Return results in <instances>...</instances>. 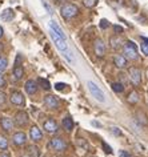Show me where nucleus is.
Wrapping results in <instances>:
<instances>
[{
    "instance_id": "nucleus-4",
    "label": "nucleus",
    "mask_w": 148,
    "mask_h": 157,
    "mask_svg": "<svg viewBox=\"0 0 148 157\" xmlns=\"http://www.w3.org/2000/svg\"><path fill=\"white\" fill-rule=\"evenodd\" d=\"M87 85H88V89H89V92H91V95L93 96V99H96L99 103H104V101H106L104 92L99 87H97L95 83H92V81H88Z\"/></svg>"
},
{
    "instance_id": "nucleus-43",
    "label": "nucleus",
    "mask_w": 148,
    "mask_h": 157,
    "mask_svg": "<svg viewBox=\"0 0 148 157\" xmlns=\"http://www.w3.org/2000/svg\"><path fill=\"white\" fill-rule=\"evenodd\" d=\"M142 40L144 41V44H148V39H147V37H144V36H143V37H142Z\"/></svg>"
},
{
    "instance_id": "nucleus-11",
    "label": "nucleus",
    "mask_w": 148,
    "mask_h": 157,
    "mask_svg": "<svg viewBox=\"0 0 148 157\" xmlns=\"http://www.w3.org/2000/svg\"><path fill=\"white\" fill-rule=\"evenodd\" d=\"M12 143L15 147H21V145H24L27 143V135L21 131L15 132L12 135Z\"/></svg>"
},
{
    "instance_id": "nucleus-14",
    "label": "nucleus",
    "mask_w": 148,
    "mask_h": 157,
    "mask_svg": "<svg viewBox=\"0 0 148 157\" xmlns=\"http://www.w3.org/2000/svg\"><path fill=\"white\" fill-rule=\"evenodd\" d=\"M14 120L12 119H10V117H7V116H3L2 119H0V127H2V129L4 132H11L12 131V128H14Z\"/></svg>"
},
{
    "instance_id": "nucleus-9",
    "label": "nucleus",
    "mask_w": 148,
    "mask_h": 157,
    "mask_svg": "<svg viewBox=\"0 0 148 157\" xmlns=\"http://www.w3.org/2000/svg\"><path fill=\"white\" fill-rule=\"evenodd\" d=\"M43 103H44V105L48 109H59V107H60L59 100L53 95H45L44 99H43Z\"/></svg>"
},
{
    "instance_id": "nucleus-33",
    "label": "nucleus",
    "mask_w": 148,
    "mask_h": 157,
    "mask_svg": "<svg viewBox=\"0 0 148 157\" xmlns=\"http://www.w3.org/2000/svg\"><path fill=\"white\" fill-rule=\"evenodd\" d=\"M114 31L118 35H120V33H123L124 32V29H123V27H120V25H114Z\"/></svg>"
},
{
    "instance_id": "nucleus-23",
    "label": "nucleus",
    "mask_w": 148,
    "mask_h": 157,
    "mask_svg": "<svg viewBox=\"0 0 148 157\" xmlns=\"http://www.w3.org/2000/svg\"><path fill=\"white\" fill-rule=\"evenodd\" d=\"M111 88H112V91L116 92V93H122V92H124V89H126V87L120 83H112Z\"/></svg>"
},
{
    "instance_id": "nucleus-34",
    "label": "nucleus",
    "mask_w": 148,
    "mask_h": 157,
    "mask_svg": "<svg viewBox=\"0 0 148 157\" xmlns=\"http://www.w3.org/2000/svg\"><path fill=\"white\" fill-rule=\"evenodd\" d=\"M111 132L114 133L115 136H122V132H120V131H119V129L116 128V127H112V128H111Z\"/></svg>"
},
{
    "instance_id": "nucleus-3",
    "label": "nucleus",
    "mask_w": 148,
    "mask_h": 157,
    "mask_svg": "<svg viewBox=\"0 0 148 157\" xmlns=\"http://www.w3.org/2000/svg\"><path fill=\"white\" fill-rule=\"evenodd\" d=\"M48 147L55 152H63L67 148V143L64 141L63 137H52L48 143Z\"/></svg>"
},
{
    "instance_id": "nucleus-42",
    "label": "nucleus",
    "mask_w": 148,
    "mask_h": 157,
    "mask_svg": "<svg viewBox=\"0 0 148 157\" xmlns=\"http://www.w3.org/2000/svg\"><path fill=\"white\" fill-rule=\"evenodd\" d=\"M3 35H4V29H3V27L0 25V39L3 37Z\"/></svg>"
},
{
    "instance_id": "nucleus-32",
    "label": "nucleus",
    "mask_w": 148,
    "mask_h": 157,
    "mask_svg": "<svg viewBox=\"0 0 148 157\" xmlns=\"http://www.w3.org/2000/svg\"><path fill=\"white\" fill-rule=\"evenodd\" d=\"M77 145H79V147H81V145H83V148H84V149H88V144H87V141H85L84 139L77 140Z\"/></svg>"
},
{
    "instance_id": "nucleus-19",
    "label": "nucleus",
    "mask_w": 148,
    "mask_h": 157,
    "mask_svg": "<svg viewBox=\"0 0 148 157\" xmlns=\"http://www.w3.org/2000/svg\"><path fill=\"white\" fill-rule=\"evenodd\" d=\"M0 17H2V20H3V21H12V20H14V17H15L14 10H11V8L4 10V11L2 12V15H0Z\"/></svg>"
},
{
    "instance_id": "nucleus-39",
    "label": "nucleus",
    "mask_w": 148,
    "mask_h": 157,
    "mask_svg": "<svg viewBox=\"0 0 148 157\" xmlns=\"http://www.w3.org/2000/svg\"><path fill=\"white\" fill-rule=\"evenodd\" d=\"M103 147H104V151H106L107 153H111L112 151H111V147H110V145H107L106 143H103Z\"/></svg>"
},
{
    "instance_id": "nucleus-21",
    "label": "nucleus",
    "mask_w": 148,
    "mask_h": 157,
    "mask_svg": "<svg viewBox=\"0 0 148 157\" xmlns=\"http://www.w3.org/2000/svg\"><path fill=\"white\" fill-rule=\"evenodd\" d=\"M127 101H128V103H130L131 105H135V104L139 101V93L136 92V91H132L130 95L127 96Z\"/></svg>"
},
{
    "instance_id": "nucleus-27",
    "label": "nucleus",
    "mask_w": 148,
    "mask_h": 157,
    "mask_svg": "<svg viewBox=\"0 0 148 157\" xmlns=\"http://www.w3.org/2000/svg\"><path fill=\"white\" fill-rule=\"evenodd\" d=\"M97 3V0H83V4L87 7V8H92V7H95Z\"/></svg>"
},
{
    "instance_id": "nucleus-13",
    "label": "nucleus",
    "mask_w": 148,
    "mask_h": 157,
    "mask_svg": "<svg viewBox=\"0 0 148 157\" xmlns=\"http://www.w3.org/2000/svg\"><path fill=\"white\" fill-rule=\"evenodd\" d=\"M43 128L48 133H56L59 131V125H57V123L53 119H47L44 121V124H43Z\"/></svg>"
},
{
    "instance_id": "nucleus-5",
    "label": "nucleus",
    "mask_w": 148,
    "mask_h": 157,
    "mask_svg": "<svg viewBox=\"0 0 148 157\" xmlns=\"http://www.w3.org/2000/svg\"><path fill=\"white\" fill-rule=\"evenodd\" d=\"M28 121H29V116L25 111H19L16 115H15V120H14V124L18 125L19 128H24L25 125H28Z\"/></svg>"
},
{
    "instance_id": "nucleus-17",
    "label": "nucleus",
    "mask_w": 148,
    "mask_h": 157,
    "mask_svg": "<svg viewBox=\"0 0 148 157\" xmlns=\"http://www.w3.org/2000/svg\"><path fill=\"white\" fill-rule=\"evenodd\" d=\"M114 63H115V65L118 67V68H126V67L128 65V60L123 56V55H115L114 56Z\"/></svg>"
},
{
    "instance_id": "nucleus-15",
    "label": "nucleus",
    "mask_w": 148,
    "mask_h": 157,
    "mask_svg": "<svg viewBox=\"0 0 148 157\" xmlns=\"http://www.w3.org/2000/svg\"><path fill=\"white\" fill-rule=\"evenodd\" d=\"M24 89L25 92L28 93V95H35V93L37 92V81L35 80H27L25 84H24Z\"/></svg>"
},
{
    "instance_id": "nucleus-41",
    "label": "nucleus",
    "mask_w": 148,
    "mask_h": 157,
    "mask_svg": "<svg viewBox=\"0 0 148 157\" xmlns=\"http://www.w3.org/2000/svg\"><path fill=\"white\" fill-rule=\"evenodd\" d=\"M92 125H95V127H97V128H102V124L97 123V121H92Z\"/></svg>"
},
{
    "instance_id": "nucleus-24",
    "label": "nucleus",
    "mask_w": 148,
    "mask_h": 157,
    "mask_svg": "<svg viewBox=\"0 0 148 157\" xmlns=\"http://www.w3.org/2000/svg\"><path fill=\"white\" fill-rule=\"evenodd\" d=\"M7 67H8V59L6 56H3V55H0V72L6 71Z\"/></svg>"
},
{
    "instance_id": "nucleus-25",
    "label": "nucleus",
    "mask_w": 148,
    "mask_h": 157,
    "mask_svg": "<svg viewBox=\"0 0 148 157\" xmlns=\"http://www.w3.org/2000/svg\"><path fill=\"white\" fill-rule=\"evenodd\" d=\"M37 84L40 85L43 89H49V88H51V84H49V81L45 80V78H43V77L37 78Z\"/></svg>"
},
{
    "instance_id": "nucleus-10",
    "label": "nucleus",
    "mask_w": 148,
    "mask_h": 157,
    "mask_svg": "<svg viewBox=\"0 0 148 157\" xmlns=\"http://www.w3.org/2000/svg\"><path fill=\"white\" fill-rule=\"evenodd\" d=\"M93 51H95V55L97 57H104L107 48L102 39H96L95 40V43H93Z\"/></svg>"
},
{
    "instance_id": "nucleus-1",
    "label": "nucleus",
    "mask_w": 148,
    "mask_h": 157,
    "mask_svg": "<svg viewBox=\"0 0 148 157\" xmlns=\"http://www.w3.org/2000/svg\"><path fill=\"white\" fill-rule=\"evenodd\" d=\"M60 13L65 20H71V19H73L79 13V8H77L75 4H72V3H65V4L61 6Z\"/></svg>"
},
{
    "instance_id": "nucleus-36",
    "label": "nucleus",
    "mask_w": 148,
    "mask_h": 157,
    "mask_svg": "<svg viewBox=\"0 0 148 157\" xmlns=\"http://www.w3.org/2000/svg\"><path fill=\"white\" fill-rule=\"evenodd\" d=\"M119 78H120V81H122V83H120V84H123L124 87H126V81H127V77H126V76H123V73H119Z\"/></svg>"
},
{
    "instance_id": "nucleus-45",
    "label": "nucleus",
    "mask_w": 148,
    "mask_h": 157,
    "mask_svg": "<svg viewBox=\"0 0 148 157\" xmlns=\"http://www.w3.org/2000/svg\"><path fill=\"white\" fill-rule=\"evenodd\" d=\"M23 157H32V156H31V155H25V156H23Z\"/></svg>"
},
{
    "instance_id": "nucleus-46",
    "label": "nucleus",
    "mask_w": 148,
    "mask_h": 157,
    "mask_svg": "<svg viewBox=\"0 0 148 157\" xmlns=\"http://www.w3.org/2000/svg\"><path fill=\"white\" fill-rule=\"evenodd\" d=\"M89 157H92V156H89Z\"/></svg>"
},
{
    "instance_id": "nucleus-16",
    "label": "nucleus",
    "mask_w": 148,
    "mask_h": 157,
    "mask_svg": "<svg viewBox=\"0 0 148 157\" xmlns=\"http://www.w3.org/2000/svg\"><path fill=\"white\" fill-rule=\"evenodd\" d=\"M23 76H24V68H23V65L16 60V64L14 67V78L21 80Z\"/></svg>"
},
{
    "instance_id": "nucleus-29",
    "label": "nucleus",
    "mask_w": 148,
    "mask_h": 157,
    "mask_svg": "<svg viewBox=\"0 0 148 157\" xmlns=\"http://www.w3.org/2000/svg\"><path fill=\"white\" fill-rule=\"evenodd\" d=\"M29 149H31L29 152H31V155H32V157H39V156H40V153H39L36 147H31Z\"/></svg>"
},
{
    "instance_id": "nucleus-38",
    "label": "nucleus",
    "mask_w": 148,
    "mask_h": 157,
    "mask_svg": "<svg viewBox=\"0 0 148 157\" xmlns=\"http://www.w3.org/2000/svg\"><path fill=\"white\" fill-rule=\"evenodd\" d=\"M120 157H132V156L126 151H120Z\"/></svg>"
},
{
    "instance_id": "nucleus-22",
    "label": "nucleus",
    "mask_w": 148,
    "mask_h": 157,
    "mask_svg": "<svg viewBox=\"0 0 148 157\" xmlns=\"http://www.w3.org/2000/svg\"><path fill=\"white\" fill-rule=\"evenodd\" d=\"M7 149H8V139L6 136L0 135V151L6 152Z\"/></svg>"
},
{
    "instance_id": "nucleus-7",
    "label": "nucleus",
    "mask_w": 148,
    "mask_h": 157,
    "mask_svg": "<svg viewBox=\"0 0 148 157\" xmlns=\"http://www.w3.org/2000/svg\"><path fill=\"white\" fill-rule=\"evenodd\" d=\"M128 77L135 85H140V83H142V71L138 67H131L128 69Z\"/></svg>"
},
{
    "instance_id": "nucleus-18",
    "label": "nucleus",
    "mask_w": 148,
    "mask_h": 157,
    "mask_svg": "<svg viewBox=\"0 0 148 157\" xmlns=\"http://www.w3.org/2000/svg\"><path fill=\"white\" fill-rule=\"evenodd\" d=\"M49 29L53 31V32H55L59 37L63 39V40H65V35H64V32H63V29H61L60 27L57 25V23H56V21H53V20H52V21H49Z\"/></svg>"
},
{
    "instance_id": "nucleus-35",
    "label": "nucleus",
    "mask_w": 148,
    "mask_h": 157,
    "mask_svg": "<svg viewBox=\"0 0 148 157\" xmlns=\"http://www.w3.org/2000/svg\"><path fill=\"white\" fill-rule=\"evenodd\" d=\"M140 48H142V52L146 55V56H148V44H142Z\"/></svg>"
},
{
    "instance_id": "nucleus-12",
    "label": "nucleus",
    "mask_w": 148,
    "mask_h": 157,
    "mask_svg": "<svg viewBox=\"0 0 148 157\" xmlns=\"http://www.w3.org/2000/svg\"><path fill=\"white\" fill-rule=\"evenodd\" d=\"M29 137L33 143H39V141L43 140V132L41 129L37 127V125H32L29 129Z\"/></svg>"
},
{
    "instance_id": "nucleus-31",
    "label": "nucleus",
    "mask_w": 148,
    "mask_h": 157,
    "mask_svg": "<svg viewBox=\"0 0 148 157\" xmlns=\"http://www.w3.org/2000/svg\"><path fill=\"white\" fill-rule=\"evenodd\" d=\"M4 87H7V81L4 76L2 75V72H0V88H4Z\"/></svg>"
},
{
    "instance_id": "nucleus-2",
    "label": "nucleus",
    "mask_w": 148,
    "mask_h": 157,
    "mask_svg": "<svg viewBox=\"0 0 148 157\" xmlns=\"http://www.w3.org/2000/svg\"><path fill=\"white\" fill-rule=\"evenodd\" d=\"M123 56L127 59V60H136L138 59V48H136V44L134 41L128 40L126 44L123 45Z\"/></svg>"
},
{
    "instance_id": "nucleus-28",
    "label": "nucleus",
    "mask_w": 148,
    "mask_h": 157,
    "mask_svg": "<svg viewBox=\"0 0 148 157\" xmlns=\"http://www.w3.org/2000/svg\"><path fill=\"white\" fill-rule=\"evenodd\" d=\"M6 103H7V95H6L4 92L0 91V108L4 107Z\"/></svg>"
},
{
    "instance_id": "nucleus-8",
    "label": "nucleus",
    "mask_w": 148,
    "mask_h": 157,
    "mask_svg": "<svg viewBox=\"0 0 148 157\" xmlns=\"http://www.w3.org/2000/svg\"><path fill=\"white\" fill-rule=\"evenodd\" d=\"M49 35H51V37H52V40H53V43L56 44V47L60 49V52H67L68 51V45H67V43H65V40H63L61 37H59L57 35L53 32V31H51L49 29Z\"/></svg>"
},
{
    "instance_id": "nucleus-40",
    "label": "nucleus",
    "mask_w": 148,
    "mask_h": 157,
    "mask_svg": "<svg viewBox=\"0 0 148 157\" xmlns=\"http://www.w3.org/2000/svg\"><path fill=\"white\" fill-rule=\"evenodd\" d=\"M43 6H44V7H45V10H47V11H48V13H52V11H51V7H49L48 4H47V3H45V2H43Z\"/></svg>"
},
{
    "instance_id": "nucleus-26",
    "label": "nucleus",
    "mask_w": 148,
    "mask_h": 157,
    "mask_svg": "<svg viewBox=\"0 0 148 157\" xmlns=\"http://www.w3.org/2000/svg\"><path fill=\"white\" fill-rule=\"evenodd\" d=\"M111 45H112V48H119V47L122 45V40H120L119 37H112L111 39Z\"/></svg>"
},
{
    "instance_id": "nucleus-30",
    "label": "nucleus",
    "mask_w": 148,
    "mask_h": 157,
    "mask_svg": "<svg viewBox=\"0 0 148 157\" xmlns=\"http://www.w3.org/2000/svg\"><path fill=\"white\" fill-rule=\"evenodd\" d=\"M108 27H110V23H108V20L103 19V20L100 21V28H102V29H107Z\"/></svg>"
},
{
    "instance_id": "nucleus-44",
    "label": "nucleus",
    "mask_w": 148,
    "mask_h": 157,
    "mask_svg": "<svg viewBox=\"0 0 148 157\" xmlns=\"http://www.w3.org/2000/svg\"><path fill=\"white\" fill-rule=\"evenodd\" d=\"M0 157H11L8 153H2V155H0Z\"/></svg>"
},
{
    "instance_id": "nucleus-20",
    "label": "nucleus",
    "mask_w": 148,
    "mask_h": 157,
    "mask_svg": "<svg viewBox=\"0 0 148 157\" xmlns=\"http://www.w3.org/2000/svg\"><path fill=\"white\" fill-rule=\"evenodd\" d=\"M61 125H63V128L65 129L67 132H71L72 129H73V121L71 117H64L63 120H61Z\"/></svg>"
},
{
    "instance_id": "nucleus-6",
    "label": "nucleus",
    "mask_w": 148,
    "mask_h": 157,
    "mask_svg": "<svg viewBox=\"0 0 148 157\" xmlns=\"http://www.w3.org/2000/svg\"><path fill=\"white\" fill-rule=\"evenodd\" d=\"M10 101L12 105H15V107H24L25 105V99L20 91H14L11 93Z\"/></svg>"
},
{
    "instance_id": "nucleus-37",
    "label": "nucleus",
    "mask_w": 148,
    "mask_h": 157,
    "mask_svg": "<svg viewBox=\"0 0 148 157\" xmlns=\"http://www.w3.org/2000/svg\"><path fill=\"white\" fill-rule=\"evenodd\" d=\"M64 83H56L55 84V89H57V91H61V89H63L64 88Z\"/></svg>"
}]
</instances>
